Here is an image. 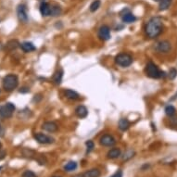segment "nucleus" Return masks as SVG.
<instances>
[{"label": "nucleus", "mask_w": 177, "mask_h": 177, "mask_svg": "<svg viewBox=\"0 0 177 177\" xmlns=\"http://www.w3.org/2000/svg\"><path fill=\"white\" fill-rule=\"evenodd\" d=\"M146 34L148 37L153 39L158 37L163 31V22L161 17H153L148 22L146 28Z\"/></svg>", "instance_id": "obj_1"}, {"label": "nucleus", "mask_w": 177, "mask_h": 177, "mask_svg": "<svg viewBox=\"0 0 177 177\" xmlns=\"http://www.w3.org/2000/svg\"><path fill=\"white\" fill-rule=\"evenodd\" d=\"M145 71H146V74L149 78H152V79H159V78L165 77V72L160 71L159 67L151 61H149L147 64Z\"/></svg>", "instance_id": "obj_2"}, {"label": "nucleus", "mask_w": 177, "mask_h": 177, "mask_svg": "<svg viewBox=\"0 0 177 177\" xmlns=\"http://www.w3.org/2000/svg\"><path fill=\"white\" fill-rule=\"evenodd\" d=\"M19 85V79L18 76L15 74H8L7 76L4 77V79L2 81V85L5 91L11 92L14 89L17 88Z\"/></svg>", "instance_id": "obj_3"}, {"label": "nucleus", "mask_w": 177, "mask_h": 177, "mask_svg": "<svg viewBox=\"0 0 177 177\" xmlns=\"http://www.w3.org/2000/svg\"><path fill=\"white\" fill-rule=\"evenodd\" d=\"M115 62L119 66L128 67L133 63V57L127 53H121L115 57Z\"/></svg>", "instance_id": "obj_4"}, {"label": "nucleus", "mask_w": 177, "mask_h": 177, "mask_svg": "<svg viewBox=\"0 0 177 177\" xmlns=\"http://www.w3.org/2000/svg\"><path fill=\"white\" fill-rule=\"evenodd\" d=\"M154 49L156 52L161 54H168L172 50V44L167 40H162L155 44Z\"/></svg>", "instance_id": "obj_5"}, {"label": "nucleus", "mask_w": 177, "mask_h": 177, "mask_svg": "<svg viewBox=\"0 0 177 177\" xmlns=\"http://www.w3.org/2000/svg\"><path fill=\"white\" fill-rule=\"evenodd\" d=\"M15 110L14 104L8 102L5 105L0 107V116L3 118H10Z\"/></svg>", "instance_id": "obj_6"}, {"label": "nucleus", "mask_w": 177, "mask_h": 177, "mask_svg": "<svg viewBox=\"0 0 177 177\" xmlns=\"http://www.w3.org/2000/svg\"><path fill=\"white\" fill-rule=\"evenodd\" d=\"M33 137L34 139L40 144H44V145H47V144H52L54 143V138H52L51 136H48L45 134H41V133H36L33 134Z\"/></svg>", "instance_id": "obj_7"}, {"label": "nucleus", "mask_w": 177, "mask_h": 177, "mask_svg": "<svg viewBox=\"0 0 177 177\" xmlns=\"http://www.w3.org/2000/svg\"><path fill=\"white\" fill-rule=\"evenodd\" d=\"M99 143L103 147H112L116 144V140L110 134H104L100 137Z\"/></svg>", "instance_id": "obj_8"}, {"label": "nucleus", "mask_w": 177, "mask_h": 177, "mask_svg": "<svg viewBox=\"0 0 177 177\" xmlns=\"http://www.w3.org/2000/svg\"><path fill=\"white\" fill-rule=\"evenodd\" d=\"M17 15H18V19H19V22H22L23 23H26L28 22V15H27L26 8L24 5H19L18 7Z\"/></svg>", "instance_id": "obj_9"}, {"label": "nucleus", "mask_w": 177, "mask_h": 177, "mask_svg": "<svg viewBox=\"0 0 177 177\" xmlns=\"http://www.w3.org/2000/svg\"><path fill=\"white\" fill-rule=\"evenodd\" d=\"M98 37L103 41H107L110 38V29L107 25H103L98 30Z\"/></svg>", "instance_id": "obj_10"}, {"label": "nucleus", "mask_w": 177, "mask_h": 177, "mask_svg": "<svg viewBox=\"0 0 177 177\" xmlns=\"http://www.w3.org/2000/svg\"><path fill=\"white\" fill-rule=\"evenodd\" d=\"M42 128L47 131V132H49V133H54L56 131H57V124L54 122H46L44 123V124L42 125Z\"/></svg>", "instance_id": "obj_11"}, {"label": "nucleus", "mask_w": 177, "mask_h": 177, "mask_svg": "<svg viewBox=\"0 0 177 177\" xmlns=\"http://www.w3.org/2000/svg\"><path fill=\"white\" fill-rule=\"evenodd\" d=\"M75 114L79 118H85L88 115V110L85 106L80 105L75 109Z\"/></svg>", "instance_id": "obj_12"}, {"label": "nucleus", "mask_w": 177, "mask_h": 177, "mask_svg": "<svg viewBox=\"0 0 177 177\" xmlns=\"http://www.w3.org/2000/svg\"><path fill=\"white\" fill-rule=\"evenodd\" d=\"M40 12L42 14V16L44 17H47L50 16V12H51V6L47 3V2H43L40 5Z\"/></svg>", "instance_id": "obj_13"}, {"label": "nucleus", "mask_w": 177, "mask_h": 177, "mask_svg": "<svg viewBox=\"0 0 177 177\" xmlns=\"http://www.w3.org/2000/svg\"><path fill=\"white\" fill-rule=\"evenodd\" d=\"M64 95L69 98L71 100H76V99H79L80 98V95L77 92L73 91V90H71V89H67L64 91Z\"/></svg>", "instance_id": "obj_14"}, {"label": "nucleus", "mask_w": 177, "mask_h": 177, "mask_svg": "<svg viewBox=\"0 0 177 177\" xmlns=\"http://www.w3.org/2000/svg\"><path fill=\"white\" fill-rule=\"evenodd\" d=\"M122 21L124 23H134L136 21V18L133 13L127 12V13H125L122 16Z\"/></svg>", "instance_id": "obj_15"}, {"label": "nucleus", "mask_w": 177, "mask_h": 177, "mask_svg": "<svg viewBox=\"0 0 177 177\" xmlns=\"http://www.w3.org/2000/svg\"><path fill=\"white\" fill-rule=\"evenodd\" d=\"M108 158L109 159H111V160H114V159H117V158H119V157L121 156V149L120 148H111L108 154Z\"/></svg>", "instance_id": "obj_16"}, {"label": "nucleus", "mask_w": 177, "mask_h": 177, "mask_svg": "<svg viewBox=\"0 0 177 177\" xmlns=\"http://www.w3.org/2000/svg\"><path fill=\"white\" fill-rule=\"evenodd\" d=\"M19 47H21V48H22L23 51H24V52H26V53L34 51V50L36 49V47H35L33 46V44L31 43V42H24V43H23V44L19 45Z\"/></svg>", "instance_id": "obj_17"}, {"label": "nucleus", "mask_w": 177, "mask_h": 177, "mask_svg": "<svg viewBox=\"0 0 177 177\" xmlns=\"http://www.w3.org/2000/svg\"><path fill=\"white\" fill-rule=\"evenodd\" d=\"M84 177H100L101 172L98 169H91L85 173H83Z\"/></svg>", "instance_id": "obj_18"}, {"label": "nucleus", "mask_w": 177, "mask_h": 177, "mask_svg": "<svg viewBox=\"0 0 177 177\" xmlns=\"http://www.w3.org/2000/svg\"><path fill=\"white\" fill-rule=\"evenodd\" d=\"M62 77H63V71L58 70L55 72L53 76V81L56 85H61L62 82Z\"/></svg>", "instance_id": "obj_19"}, {"label": "nucleus", "mask_w": 177, "mask_h": 177, "mask_svg": "<svg viewBox=\"0 0 177 177\" xmlns=\"http://www.w3.org/2000/svg\"><path fill=\"white\" fill-rule=\"evenodd\" d=\"M118 126H119V129L121 130V131H123V132H125V131H127L128 129H129V127H130V122L127 120V119H121L120 121H119V123H118Z\"/></svg>", "instance_id": "obj_20"}, {"label": "nucleus", "mask_w": 177, "mask_h": 177, "mask_svg": "<svg viewBox=\"0 0 177 177\" xmlns=\"http://www.w3.org/2000/svg\"><path fill=\"white\" fill-rule=\"evenodd\" d=\"M62 13V9L60 7V6H57V5H54L51 7V12H50V16L52 17H57V16H60L61 15Z\"/></svg>", "instance_id": "obj_21"}, {"label": "nucleus", "mask_w": 177, "mask_h": 177, "mask_svg": "<svg viewBox=\"0 0 177 177\" xmlns=\"http://www.w3.org/2000/svg\"><path fill=\"white\" fill-rule=\"evenodd\" d=\"M19 46V42L17 40H10V41H9L7 43L5 48L7 50H9V51H12V50L16 49Z\"/></svg>", "instance_id": "obj_22"}, {"label": "nucleus", "mask_w": 177, "mask_h": 177, "mask_svg": "<svg viewBox=\"0 0 177 177\" xmlns=\"http://www.w3.org/2000/svg\"><path fill=\"white\" fill-rule=\"evenodd\" d=\"M172 4V0H161L160 2V5H159V10L161 11H163V10H166L170 8Z\"/></svg>", "instance_id": "obj_23"}, {"label": "nucleus", "mask_w": 177, "mask_h": 177, "mask_svg": "<svg viewBox=\"0 0 177 177\" xmlns=\"http://www.w3.org/2000/svg\"><path fill=\"white\" fill-rule=\"evenodd\" d=\"M77 169V162L76 161H69L68 163H66V165L64 166V170L66 172H72L74 170Z\"/></svg>", "instance_id": "obj_24"}, {"label": "nucleus", "mask_w": 177, "mask_h": 177, "mask_svg": "<svg viewBox=\"0 0 177 177\" xmlns=\"http://www.w3.org/2000/svg\"><path fill=\"white\" fill-rule=\"evenodd\" d=\"M100 5H101L100 0H94V1L91 3L90 7H89L90 11L91 12H95L98 9L100 8Z\"/></svg>", "instance_id": "obj_25"}, {"label": "nucleus", "mask_w": 177, "mask_h": 177, "mask_svg": "<svg viewBox=\"0 0 177 177\" xmlns=\"http://www.w3.org/2000/svg\"><path fill=\"white\" fill-rule=\"evenodd\" d=\"M23 155L26 158H29V159H32L35 156V152L30 148H23Z\"/></svg>", "instance_id": "obj_26"}, {"label": "nucleus", "mask_w": 177, "mask_h": 177, "mask_svg": "<svg viewBox=\"0 0 177 177\" xmlns=\"http://www.w3.org/2000/svg\"><path fill=\"white\" fill-rule=\"evenodd\" d=\"M135 152L134 150H128L124 153L123 157V161H127L129 160H131L132 158H134V156Z\"/></svg>", "instance_id": "obj_27"}, {"label": "nucleus", "mask_w": 177, "mask_h": 177, "mask_svg": "<svg viewBox=\"0 0 177 177\" xmlns=\"http://www.w3.org/2000/svg\"><path fill=\"white\" fill-rule=\"evenodd\" d=\"M35 160L37 161V162L40 165H46L47 162V160L45 155H38V156H36Z\"/></svg>", "instance_id": "obj_28"}, {"label": "nucleus", "mask_w": 177, "mask_h": 177, "mask_svg": "<svg viewBox=\"0 0 177 177\" xmlns=\"http://www.w3.org/2000/svg\"><path fill=\"white\" fill-rule=\"evenodd\" d=\"M175 111H176L175 108H174L173 106H172V105H169V106H167V107L165 108V113H166V115H168L169 117L174 116Z\"/></svg>", "instance_id": "obj_29"}, {"label": "nucleus", "mask_w": 177, "mask_h": 177, "mask_svg": "<svg viewBox=\"0 0 177 177\" xmlns=\"http://www.w3.org/2000/svg\"><path fill=\"white\" fill-rule=\"evenodd\" d=\"M85 146H86V153H87V154L90 153V152L94 149V148H95V144H94V142H93L92 140L86 141V142H85Z\"/></svg>", "instance_id": "obj_30"}, {"label": "nucleus", "mask_w": 177, "mask_h": 177, "mask_svg": "<svg viewBox=\"0 0 177 177\" xmlns=\"http://www.w3.org/2000/svg\"><path fill=\"white\" fill-rule=\"evenodd\" d=\"M170 80H174L175 78L177 77V70L175 68H172L170 71H169V74H168Z\"/></svg>", "instance_id": "obj_31"}, {"label": "nucleus", "mask_w": 177, "mask_h": 177, "mask_svg": "<svg viewBox=\"0 0 177 177\" xmlns=\"http://www.w3.org/2000/svg\"><path fill=\"white\" fill-rule=\"evenodd\" d=\"M22 177H36V174L33 172H32L30 170H27V171H25L23 173V176Z\"/></svg>", "instance_id": "obj_32"}, {"label": "nucleus", "mask_w": 177, "mask_h": 177, "mask_svg": "<svg viewBox=\"0 0 177 177\" xmlns=\"http://www.w3.org/2000/svg\"><path fill=\"white\" fill-rule=\"evenodd\" d=\"M170 123L172 124V125H174V126H176L177 125V116H172L171 117V119H170Z\"/></svg>", "instance_id": "obj_33"}, {"label": "nucleus", "mask_w": 177, "mask_h": 177, "mask_svg": "<svg viewBox=\"0 0 177 177\" xmlns=\"http://www.w3.org/2000/svg\"><path fill=\"white\" fill-rule=\"evenodd\" d=\"M110 177H123V172L121 170H118L113 175H111Z\"/></svg>", "instance_id": "obj_34"}, {"label": "nucleus", "mask_w": 177, "mask_h": 177, "mask_svg": "<svg viewBox=\"0 0 177 177\" xmlns=\"http://www.w3.org/2000/svg\"><path fill=\"white\" fill-rule=\"evenodd\" d=\"M5 156H6V151L5 150H2V149H0V161L3 160L5 158Z\"/></svg>", "instance_id": "obj_35"}, {"label": "nucleus", "mask_w": 177, "mask_h": 177, "mask_svg": "<svg viewBox=\"0 0 177 177\" xmlns=\"http://www.w3.org/2000/svg\"><path fill=\"white\" fill-rule=\"evenodd\" d=\"M30 90H29V88H27V87H23V88H21V90H19V92L21 93H26V92H29Z\"/></svg>", "instance_id": "obj_36"}, {"label": "nucleus", "mask_w": 177, "mask_h": 177, "mask_svg": "<svg viewBox=\"0 0 177 177\" xmlns=\"http://www.w3.org/2000/svg\"><path fill=\"white\" fill-rule=\"evenodd\" d=\"M4 134V128L2 127V125L0 124V136H2Z\"/></svg>", "instance_id": "obj_37"}, {"label": "nucleus", "mask_w": 177, "mask_h": 177, "mask_svg": "<svg viewBox=\"0 0 177 177\" xmlns=\"http://www.w3.org/2000/svg\"><path fill=\"white\" fill-rule=\"evenodd\" d=\"M74 177H84V175H83V174H78V175H76V176H74Z\"/></svg>", "instance_id": "obj_38"}, {"label": "nucleus", "mask_w": 177, "mask_h": 177, "mask_svg": "<svg viewBox=\"0 0 177 177\" xmlns=\"http://www.w3.org/2000/svg\"><path fill=\"white\" fill-rule=\"evenodd\" d=\"M154 1H156V2H161V0H154Z\"/></svg>", "instance_id": "obj_39"}, {"label": "nucleus", "mask_w": 177, "mask_h": 177, "mask_svg": "<svg viewBox=\"0 0 177 177\" xmlns=\"http://www.w3.org/2000/svg\"><path fill=\"white\" fill-rule=\"evenodd\" d=\"M1 147H2V145H1V142H0V149H1Z\"/></svg>", "instance_id": "obj_40"}, {"label": "nucleus", "mask_w": 177, "mask_h": 177, "mask_svg": "<svg viewBox=\"0 0 177 177\" xmlns=\"http://www.w3.org/2000/svg\"><path fill=\"white\" fill-rule=\"evenodd\" d=\"M53 177H61V176H53Z\"/></svg>", "instance_id": "obj_41"}, {"label": "nucleus", "mask_w": 177, "mask_h": 177, "mask_svg": "<svg viewBox=\"0 0 177 177\" xmlns=\"http://www.w3.org/2000/svg\"><path fill=\"white\" fill-rule=\"evenodd\" d=\"M1 169H2V167H0V170H1Z\"/></svg>", "instance_id": "obj_42"}]
</instances>
